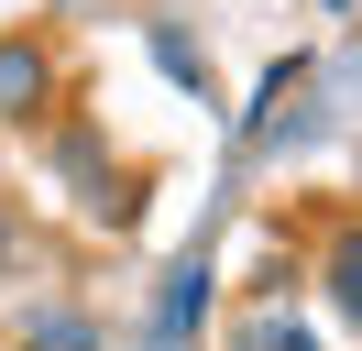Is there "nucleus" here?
I'll list each match as a JSON object with an SVG mask.
<instances>
[{
  "label": "nucleus",
  "instance_id": "obj_1",
  "mask_svg": "<svg viewBox=\"0 0 362 351\" xmlns=\"http://www.w3.org/2000/svg\"><path fill=\"white\" fill-rule=\"evenodd\" d=\"M45 110H55V44L45 33H0V121L33 132Z\"/></svg>",
  "mask_w": 362,
  "mask_h": 351
},
{
  "label": "nucleus",
  "instance_id": "obj_2",
  "mask_svg": "<svg viewBox=\"0 0 362 351\" xmlns=\"http://www.w3.org/2000/svg\"><path fill=\"white\" fill-rule=\"evenodd\" d=\"M209 285H220V263H209V241L165 275V297H154V340L143 351H198V318H209Z\"/></svg>",
  "mask_w": 362,
  "mask_h": 351
},
{
  "label": "nucleus",
  "instance_id": "obj_3",
  "mask_svg": "<svg viewBox=\"0 0 362 351\" xmlns=\"http://www.w3.org/2000/svg\"><path fill=\"white\" fill-rule=\"evenodd\" d=\"M308 77H318L308 55H274V66H264V88H252V110H242V132H252V143H274V121H286V99H296Z\"/></svg>",
  "mask_w": 362,
  "mask_h": 351
},
{
  "label": "nucleus",
  "instance_id": "obj_4",
  "mask_svg": "<svg viewBox=\"0 0 362 351\" xmlns=\"http://www.w3.org/2000/svg\"><path fill=\"white\" fill-rule=\"evenodd\" d=\"M23 351H99V318H88V307H33Z\"/></svg>",
  "mask_w": 362,
  "mask_h": 351
},
{
  "label": "nucleus",
  "instance_id": "obj_5",
  "mask_svg": "<svg viewBox=\"0 0 362 351\" xmlns=\"http://www.w3.org/2000/svg\"><path fill=\"white\" fill-rule=\"evenodd\" d=\"M230 351H329V340H318L308 318H286V307H264V318H242V329H230Z\"/></svg>",
  "mask_w": 362,
  "mask_h": 351
},
{
  "label": "nucleus",
  "instance_id": "obj_6",
  "mask_svg": "<svg viewBox=\"0 0 362 351\" xmlns=\"http://www.w3.org/2000/svg\"><path fill=\"white\" fill-rule=\"evenodd\" d=\"M318 275H329V307H340V318H351V307H362V231H340Z\"/></svg>",
  "mask_w": 362,
  "mask_h": 351
},
{
  "label": "nucleus",
  "instance_id": "obj_7",
  "mask_svg": "<svg viewBox=\"0 0 362 351\" xmlns=\"http://www.w3.org/2000/svg\"><path fill=\"white\" fill-rule=\"evenodd\" d=\"M11 263H23V197L0 187V275H11Z\"/></svg>",
  "mask_w": 362,
  "mask_h": 351
},
{
  "label": "nucleus",
  "instance_id": "obj_8",
  "mask_svg": "<svg viewBox=\"0 0 362 351\" xmlns=\"http://www.w3.org/2000/svg\"><path fill=\"white\" fill-rule=\"evenodd\" d=\"M318 11H351V0H318Z\"/></svg>",
  "mask_w": 362,
  "mask_h": 351
}]
</instances>
